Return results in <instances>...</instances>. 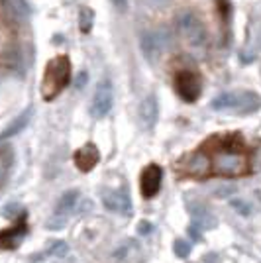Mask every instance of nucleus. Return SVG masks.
<instances>
[{
  "mask_svg": "<svg viewBox=\"0 0 261 263\" xmlns=\"http://www.w3.org/2000/svg\"><path fill=\"white\" fill-rule=\"evenodd\" d=\"M102 205L110 212H120L124 216L132 214V201L126 189H106L102 192Z\"/></svg>",
  "mask_w": 261,
  "mask_h": 263,
  "instance_id": "nucleus-7",
  "label": "nucleus"
},
{
  "mask_svg": "<svg viewBox=\"0 0 261 263\" xmlns=\"http://www.w3.org/2000/svg\"><path fill=\"white\" fill-rule=\"evenodd\" d=\"M261 106V96L251 92V90H244V92H238V101H236V108L234 112L238 114H253L257 112Z\"/></svg>",
  "mask_w": 261,
  "mask_h": 263,
  "instance_id": "nucleus-14",
  "label": "nucleus"
},
{
  "mask_svg": "<svg viewBox=\"0 0 261 263\" xmlns=\"http://www.w3.org/2000/svg\"><path fill=\"white\" fill-rule=\"evenodd\" d=\"M247 157L242 151L236 149H220L212 157V169L214 173L222 177H238L247 171Z\"/></svg>",
  "mask_w": 261,
  "mask_h": 263,
  "instance_id": "nucleus-2",
  "label": "nucleus"
},
{
  "mask_svg": "<svg viewBox=\"0 0 261 263\" xmlns=\"http://www.w3.org/2000/svg\"><path fill=\"white\" fill-rule=\"evenodd\" d=\"M177 28L181 31V36L192 45H199L206 38V29H204L201 18L194 12H183L177 18Z\"/></svg>",
  "mask_w": 261,
  "mask_h": 263,
  "instance_id": "nucleus-4",
  "label": "nucleus"
},
{
  "mask_svg": "<svg viewBox=\"0 0 261 263\" xmlns=\"http://www.w3.org/2000/svg\"><path fill=\"white\" fill-rule=\"evenodd\" d=\"M175 88L183 101L194 103L201 94V79L192 71H179L175 75Z\"/></svg>",
  "mask_w": 261,
  "mask_h": 263,
  "instance_id": "nucleus-5",
  "label": "nucleus"
},
{
  "mask_svg": "<svg viewBox=\"0 0 261 263\" xmlns=\"http://www.w3.org/2000/svg\"><path fill=\"white\" fill-rule=\"evenodd\" d=\"M203 261H204V263H218V255H216V253H212V251H210V253H206V255H204Z\"/></svg>",
  "mask_w": 261,
  "mask_h": 263,
  "instance_id": "nucleus-26",
  "label": "nucleus"
},
{
  "mask_svg": "<svg viewBox=\"0 0 261 263\" xmlns=\"http://www.w3.org/2000/svg\"><path fill=\"white\" fill-rule=\"evenodd\" d=\"M47 253H49V255H53V257H65V255L69 253V246H67V242H63V240L51 242V246H49V249H47Z\"/></svg>",
  "mask_w": 261,
  "mask_h": 263,
  "instance_id": "nucleus-19",
  "label": "nucleus"
},
{
  "mask_svg": "<svg viewBox=\"0 0 261 263\" xmlns=\"http://www.w3.org/2000/svg\"><path fill=\"white\" fill-rule=\"evenodd\" d=\"M230 205H232L234 208H236V210L242 214V216H247V214L251 212L249 205H247V203H244V201H240V199H232V201H230Z\"/></svg>",
  "mask_w": 261,
  "mask_h": 263,
  "instance_id": "nucleus-22",
  "label": "nucleus"
},
{
  "mask_svg": "<svg viewBox=\"0 0 261 263\" xmlns=\"http://www.w3.org/2000/svg\"><path fill=\"white\" fill-rule=\"evenodd\" d=\"M92 20H94V12L90 8H81V14H79V26H81V31L83 34H88L90 28H92Z\"/></svg>",
  "mask_w": 261,
  "mask_h": 263,
  "instance_id": "nucleus-18",
  "label": "nucleus"
},
{
  "mask_svg": "<svg viewBox=\"0 0 261 263\" xmlns=\"http://www.w3.org/2000/svg\"><path fill=\"white\" fill-rule=\"evenodd\" d=\"M110 2H112V6H114L116 10H122V12L128 8V0H110Z\"/></svg>",
  "mask_w": 261,
  "mask_h": 263,
  "instance_id": "nucleus-24",
  "label": "nucleus"
},
{
  "mask_svg": "<svg viewBox=\"0 0 261 263\" xmlns=\"http://www.w3.org/2000/svg\"><path fill=\"white\" fill-rule=\"evenodd\" d=\"M197 230H199V228H194V226H192V224H190V228H189V234H190V238H192V240H201V234H199V232H197Z\"/></svg>",
  "mask_w": 261,
  "mask_h": 263,
  "instance_id": "nucleus-27",
  "label": "nucleus"
},
{
  "mask_svg": "<svg viewBox=\"0 0 261 263\" xmlns=\"http://www.w3.org/2000/svg\"><path fill=\"white\" fill-rule=\"evenodd\" d=\"M161 179H163V171H161L159 165H155V163L147 165L144 171H142L140 189H142V196L144 199H151V196L157 194V190L161 187Z\"/></svg>",
  "mask_w": 261,
  "mask_h": 263,
  "instance_id": "nucleus-8",
  "label": "nucleus"
},
{
  "mask_svg": "<svg viewBox=\"0 0 261 263\" xmlns=\"http://www.w3.org/2000/svg\"><path fill=\"white\" fill-rule=\"evenodd\" d=\"M114 103V94H112V85L110 81H101L99 87L94 90L92 103H90V114L94 118H104Z\"/></svg>",
  "mask_w": 261,
  "mask_h": 263,
  "instance_id": "nucleus-6",
  "label": "nucleus"
},
{
  "mask_svg": "<svg viewBox=\"0 0 261 263\" xmlns=\"http://www.w3.org/2000/svg\"><path fill=\"white\" fill-rule=\"evenodd\" d=\"M134 253H138V244H136V240H124V242L118 244V248L112 251V261L114 263L130 261L132 257H134Z\"/></svg>",
  "mask_w": 261,
  "mask_h": 263,
  "instance_id": "nucleus-17",
  "label": "nucleus"
},
{
  "mask_svg": "<svg viewBox=\"0 0 261 263\" xmlns=\"http://www.w3.org/2000/svg\"><path fill=\"white\" fill-rule=\"evenodd\" d=\"M26 236V226L20 224L16 228H10V230H4L0 232V248H6V249H14L20 246V242L24 240Z\"/></svg>",
  "mask_w": 261,
  "mask_h": 263,
  "instance_id": "nucleus-15",
  "label": "nucleus"
},
{
  "mask_svg": "<svg viewBox=\"0 0 261 263\" xmlns=\"http://www.w3.org/2000/svg\"><path fill=\"white\" fill-rule=\"evenodd\" d=\"M173 251H175V255H177V257L185 259V257H189L190 255V244L189 242H185V240H175Z\"/></svg>",
  "mask_w": 261,
  "mask_h": 263,
  "instance_id": "nucleus-20",
  "label": "nucleus"
},
{
  "mask_svg": "<svg viewBox=\"0 0 261 263\" xmlns=\"http://www.w3.org/2000/svg\"><path fill=\"white\" fill-rule=\"evenodd\" d=\"M138 118H140V124L144 130H153V126L157 124V118H159V104L153 94H147L142 101Z\"/></svg>",
  "mask_w": 261,
  "mask_h": 263,
  "instance_id": "nucleus-9",
  "label": "nucleus"
},
{
  "mask_svg": "<svg viewBox=\"0 0 261 263\" xmlns=\"http://www.w3.org/2000/svg\"><path fill=\"white\" fill-rule=\"evenodd\" d=\"M247 165L253 169V171H261V144L251 149V155L247 159Z\"/></svg>",
  "mask_w": 261,
  "mask_h": 263,
  "instance_id": "nucleus-21",
  "label": "nucleus"
},
{
  "mask_svg": "<svg viewBox=\"0 0 261 263\" xmlns=\"http://www.w3.org/2000/svg\"><path fill=\"white\" fill-rule=\"evenodd\" d=\"M210 171H212V159L204 151H194L185 161V173L190 177L201 179V177L208 175Z\"/></svg>",
  "mask_w": 261,
  "mask_h": 263,
  "instance_id": "nucleus-10",
  "label": "nucleus"
},
{
  "mask_svg": "<svg viewBox=\"0 0 261 263\" xmlns=\"http://www.w3.org/2000/svg\"><path fill=\"white\" fill-rule=\"evenodd\" d=\"M71 79V63L67 55H57L53 57L47 67H45V75L42 79V96L44 101L51 103L63 88L69 85Z\"/></svg>",
  "mask_w": 261,
  "mask_h": 263,
  "instance_id": "nucleus-1",
  "label": "nucleus"
},
{
  "mask_svg": "<svg viewBox=\"0 0 261 263\" xmlns=\"http://www.w3.org/2000/svg\"><path fill=\"white\" fill-rule=\"evenodd\" d=\"M165 45H167V38L161 31L144 34V38H142V51H144V57L147 61H157L161 51L165 49Z\"/></svg>",
  "mask_w": 261,
  "mask_h": 263,
  "instance_id": "nucleus-11",
  "label": "nucleus"
},
{
  "mask_svg": "<svg viewBox=\"0 0 261 263\" xmlns=\"http://www.w3.org/2000/svg\"><path fill=\"white\" fill-rule=\"evenodd\" d=\"M99 159H101V153H99V149H96L94 144H85L81 149L75 151V165H77L79 171H83V173L92 171L94 165L99 163Z\"/></svg>",
  "mask_w": 261,
  "mask_h": 263,
  "instance_id": "nucleus-13",
  "label": "nucleus"
},
{
  "mask_svg": "<svg viewBox=\"0 0 261 263\" xmlns=\"http://www.w3.org/2000/svg\"><path fill=\"white\" fill-rule=\"evenodd\" d=\"M151 230H153V224L147 222V220H142V222L138 224V234L140 236H149L151 234Z\"/></svg>",
  "mask_w": 261,
  "mask_h": 263,
  "instance_id": "nucleus-23",
  "label": "nucleus"
},
{
  "mask_svg": "<svg viewBox=\"0 0 261 263\" xmlns=\"http://www.w3.org/2000/svg\"><path fill=\"white\" fill-rule=\"evenodd\" d=\"M31 114H34V108L29 106V108H26L20 116H16L10 124H8V128L0 134V140H6V138H12V136H16L18 132H22L26 126H28L29 118H31Z\"/></svg>",
  "mask_w": 261,
  "mask_h": 263,
  "instance_id": "nucleus-16",
  "label": "nucleus"
},
{
  "mask_svg": "<svg viewBox=\"0 0 261 263\" xmlns=\"http://www.w3.org/2000/svg\"><path fill=\"white\" fill-rule=\"evenodd\" d=\"M77 203H79V190H65L59 196L53 216L47 220V230H61V228H65V224L69 222V216H71L73 208L77 206Z\"/></svg>",
  "mask_w": 261,
  "mask_h": 263,
  "instance_id": "nucleus-3",
  "label": "nucleus"
},
{
  "mask_svg": "<svg viewBox=\"0 0 261 263\" xmlns=\"http://www.w3.org/2000/svg\"><path fill=\"white\" fill-rule=\"evenodd\" d=\"M87 77H88V75L85 73V71H81V73L77 75V88L85 87V83H87Z\"/></svg>",
  "mask_w": 261,
  "mask_h": 263,
  "instance_id": "nucleus-25",
  "label": "nucleus"
},
{
  "mask_svg": "<svg viewBox=\"0 0 261 263\" xmlns=\"http://www.w3.org/2000/svg\"><path fill=\"white\" fill-rule=\"evenodd\" d=\"M190 218H192V226L199 230H212L216 228V216L210 212V208L203 203H192L189 205Z\"/></svg>",
  "mask_w": 261,
  "mask_h": 263,
  "instance_id": "nucleus-12",
  "label": "nucleus"
}]
</instances>
